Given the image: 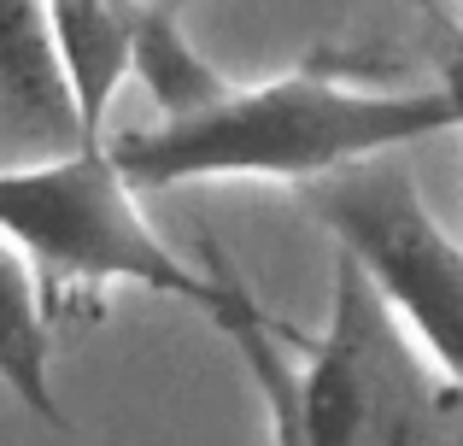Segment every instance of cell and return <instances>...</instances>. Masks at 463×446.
I'll use <instances>...</instances> for the list:
<instances>
[{
    "mask_svg": "<svg viewBox=\"0 0 463 446\" xmlns=\"http://www.w3.org/2000/svg\"><path fill=\"white\" fill-rule=\"evenodd\" d=\"M422 24H429V47H434V89L446 94L452 118L463 124V24L446 6H422Z\"/></svg>",
    "mask_w": 463,
    "mask_h": 446,
    "instance_id": "9c48e42d",
    "label": "cell"
},
{
    "mask_svg": "<svg viewBox=\"0 0 463 446\" xmlns=\"http://www.w3.org/2000/svg\"><path fill=\"white\" fill-rule=\"evenodd\" d=\"M205 276L217 282L212 323L235 341L241 365H247L252 388H259L264 423H270V446H306V441H299V423H294V358L282 353V329H276V318L259 306V294L241 282L235 264H229L217 247H205Z\"/></svg>",
    "mask_w": 463,
    "mask_h": 446,
    "instance_id": "8992f818",
    "label": "cell"
},
{
    "mask_svg": "<svg viewBox=\"0 0 463 446\" xmlns=\"http://www.w3.org/2000/svg\"><path fill=\"white\" fill-rule=\"evenodd\" d=\"M0 235L30 259L47 318L53 299H94L112 282L188 299L200 311L217 306V282L165 247L106 141L47 165L0 171Z\"/></svg>",
    "mask_w": 463,
    "mask_h": 446,
    "instance_id": "7a4b0ae2",
    "label": "cell"
},
{
    "mask_svg": "<svg viewBox=\"0 0 463 446\" xmlns=\"http://www.w3.org/2000/svg\"><path fill=\"white\" fill-rule=\"evenodd\" d=\"M129 71L147 82V94L158 100L165 118H194V112H205V106H217L229 94V82L188 47L182 24L141 18L136 47H129Z\"/></svg>",
    "mask_w": 463,
    "mask_h": 446,
    "instance_id": "ba28073f",
    "label": "cell"
},
{
    "mask_svg": "<svg viewBox=\"0 0 463 446\" xmlns=\"http://www.w3.org/2000/svg\"><path fill=\"white\" fill-rule=\"evenodd\" d=\"M47 353H53V335H47L42 282H35L30 259L0 235V382L18 394V405L30 417H42L47 429H65Z\"/></svg>",
    "mask_w": 463,
    "mask_h": 446,
    "instance_id": "52a82bcc",
    "label": "cell"
},
{
    "mask_svg": "<svg viewBox=\"0 0 463 446\" xmlns=\"http://www.w3.org/2000/svg\"><path fill=\"white\" fill-rule=\"evenodd\" d=\"M94 147L47 0H0V171Z\"/></svg>",
    "mask_w": 463,
    "mask_h": 446,
    "instance_id": "5b68a950",
    "label": "cell"
},
{
    "mask_svg": "<svg viewBox=\"0 0 463 446\" xmlns=\"http://www.w3.org/2000/svg\"><path fill=\"white\" fill-rule=\"evenodd\" d=\"M440 129H458V118L434 82L364 89L352 77H335L328 65H306L264 89H229L205 112L165 118L158 129H136L106 147L136 195L176 183H235V176L306 188Z\"/></svg>",
    "mask_w": 463,
    "mask_h": 446,
    "instance_id": "6da1fadb",
    "label": "cell"
},
{
    "mask_svg": "<svg viewBox=\"0 0 463 446\" xmlns=\"http://www.w3.org/2000/svg\"><path fill=\"white\" fill-rule=\"evenodd\" d=\"M141 18H158V24H182V12L194 6V0H136Z\"/></svg>",
    "mask_w": 463,
    "mask_h": 446,
    "instance_id": "30bf717a",
    "label": "cell"
},
{
    "mask_svg": "<svg viewBox=\"0 0 463 446\" xmlns=\"http://www.w3.org/2000/svg\"><path fill=\"white\" fill-rule=\"evenodd\" d=\"M446 6H452V12H458V18H463V0H446Z\"/></svg>",
    "mask_w": 463,
    "mask_h": 446,
    "instance_id": "8fae6325",
    "label": "cell"
},
{
    "mask_svg": "<svg viewBox=\"0 0 463 446\" xmlns=\"http://www.w3.org/2000/svg\"><path fill=\"white\" fill-rule=\"evenodd\" d=\"M458 129H463V124H458Z\"/></svg>",
    "mask_w": 463,
    "mask_h": 446,
    "instance_id": "7c38bea8",
    "label": "cell"
},
{
    "mask_svg": "<svg viewBox=\"0 0 463 446\" xmlns=\"http://www.w3.org/2000/svg\"><path fill=\"white\" fill-rule=\"evenodd\" d=\"M299 195L364 270L375 299L399 318V329L434 358L446 382L463 388V247L429 212L411 165L399 153H382L306 183Z\"/></svg>",
    "mask_w": 463,
    "mask_h": 446,
    "instance_id": "277c9868",
    "label": "cell"
},
{
    "mask_svg": "<svg viewBox=\"0 0 463 446\" xmlns=\"http://www.w3.org/2000/svg\"><path fill=\"white\" fill-rule=\"evenodd\" d=\"M306 446H463V388L399 329L364 270L335 252V299L306 370H294Z\"/></svg>",
    "mask_w": 463,
    "mask_h": 446,
    "instance_id": "3957f363",
    "label": "cell"
}]
</instances>
